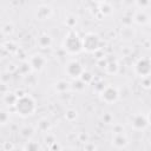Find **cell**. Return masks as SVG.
<instances>
[{
    "label": "cell",
    "mask_w": 151,
    "mask_h": 151,
    "mask_svg": "<svg viewBox=\"0 0 151 151\" xmlns=\"http://www.w3.org/2000/svg\"><path fill=\"white\" fill-rule=\"evenodd\" d=\"M98 45H99V40L98 37L94 34H88L83 40V47L87 51H94L98 47Z\"/></svg>",
    "instance_id": "cell-2"
},
{
    "label": "cell",
    "mask_w": 151,
    "mask_h": 151,
    "mask_svg": "<svg viewBox=\"0 0 151 151\" xmlns=\"http://www.w3.org/2000/svg\"><path fill=\"white\" fill-rule=\"evenodd\" d=\"M101 98H103V100H105L107 103L114 101L118 98V92L113 87H106L101 93Z\"/></svg>",
    "instance_id": "cell-3"
},
{
    "label": "cell",
    "mask_w": 151,
    "mask_h": 151,
    "mask_svg": "<svg viewBox=\"0 0 151 151\" xmlns=\"http://www.w3.org/2000/svg\"><path fill=\"white\" fill-rule=\"evenodd\" d=\"M14 106H15L18 114H20L22 117L33 114V112L35 110V103L29 96H22V97L18 98Z\"/></svg>",
    "instance_id": "cell-1"
}]
</instances>
